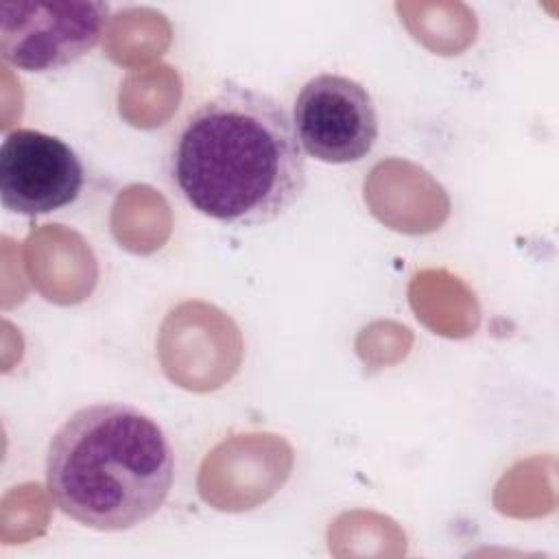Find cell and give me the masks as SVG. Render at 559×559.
I'll return each instance as SVG.
<instances>
[{
    "instance_id": "obj_1",
    "label": "cell",
    "mask_w": 559,
    "mask_h": 559,
    "mask_svg": "<svg viewBox=\"0 0 559 559\" xmlns=\"http://www.w3.org/2000/svg\"><path fill=\"white\" fill-rule=\"evenodd\" d=\"M168 175L199 214L258 227L297 203L306 188V157L280 100L227 81L177 131Z\"/></svg>"
},
{
    "instance_id": "obj_2",
    "label": "cell",
    "mask_w": 559,
    "mask_h": 559,
    "mask_svg": "<svg viewBox=\"0 0 559 559\" xmlns=\"http://www.w3.org/2000/svg\"><path fill=\"white\" fill-rule=\"evenodd\" d=\"M175 454L162 426L124 402L72 413L46 452V489L70 520L105 533L133 528L164 504Z\"/></svg>"
},
{
    "instance_id": "obj_3",
    "label": "cell",
    "mask_w": 559,
    "mask_h": 559,
    "mask_svg": "<svg viewBox=\"0 0 559 559\" xmlns=\"http://www.w3.org/2000/svg\"><path fill=\"white\" fill-rule=\"evenodd\" d=\"M107 22L98 0H0V57L24 72L61 70L96 48Z\"/></svg>"
},
{
    "instance_id": "obj_4",
    "label": "cell",
    "mask_w": 559,
    "mask_h": 559,
    "mask_svg": "<svg viewBox=\"0 0 559 559\" xmlns=\"http://www.w3.org/2000/svg\"><path fill=\"white\" fill-rule=\"evenodd\" d=\"M293 129L310 157L352 164L378 140V111L367 87L349 76L323 72L306 81L293 105Z\"/></svg>"
},
{
    "instance_id": "obj_5",
    "label": "cell",
    "mask_w": 559,
    "mask_h": 559,
    "mask_svg": "<svg viewBox=\"0 0 559 559\" xmlns=\"http://www.w3.org/2000/svg\"><path fill=\"white\" fill-rule=\"evenodd\" d=\"M85 168L61 138L15 129L0 146V199L15 214L41 216L74 203L83 190Z\"/></svg>"
}]
</instances>
